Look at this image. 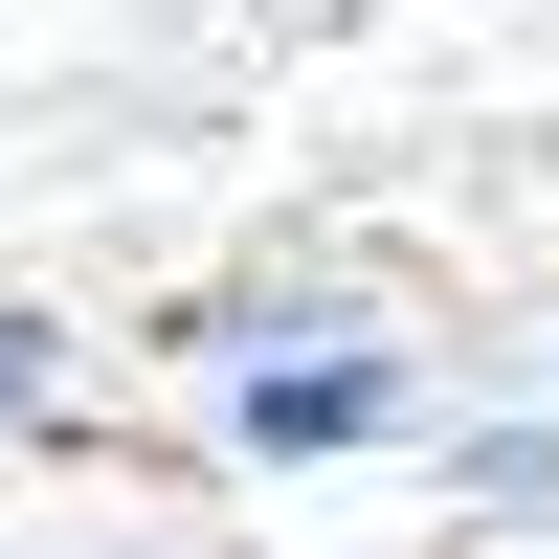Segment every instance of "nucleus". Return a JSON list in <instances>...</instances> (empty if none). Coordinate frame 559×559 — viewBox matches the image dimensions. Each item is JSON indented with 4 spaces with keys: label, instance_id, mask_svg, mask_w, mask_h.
Wrapping results in <instances>:
<instances>
[{
    "label": "nucleus",
    "instance_id": "obj_1",
    "mask_svg": "<svg viewBox=\"0 0 559 559\" xmlns=\"http://www.w3.org/2000/svg\"><path fill=\"white\" fill-rule=\"evenodd\" d=\"M403 403L426 381H403L358 313H292V358H224V448H269V471H336V448H381Z\"/></svg>",
    "mask_w": 559,
    "mask_h": 559
},
{
    "label": "nucleus",
    "instance_id": "obj_2",
    "mask_svg": "<svg viewBox=\"0 0 559 559\" xmlns=\"http://www.w3.org/2000/svg\"><path fill=\"white\" fill-rule=\"evenodd\" d=\"M471 515H559V426H492L471 448Z\"/></svg>",
    "mask_w": 559,
    "mask_h": 559
},
{
    "label": "nucleus",
    "instance_id": "obj_3",
    "mask_svg": "<svg viewBox=\"0 0 559 559\" xmlns=\"http://www.w3.org/2000/svg\"><path fill=\"white\" fill-rule=\"evenodd\" d=\"M68 381V336H45V313H0V403H45Z\"/></svg>",
    "mask_w": 559,
    "mask_h": 559
}]
</instances>
